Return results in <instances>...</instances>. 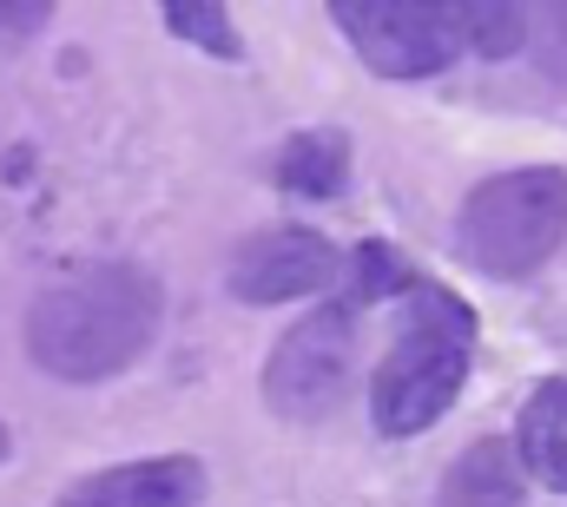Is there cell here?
I'll use <instances>...</instances> for the list:
<instances>
[{
    "label": "cell",
    "mask_w": 567,
    "mask_h": 507,
    "mask_svg": "<svg viewBox=\"0 0 567 507\" xmlns=\"http://www.w3.org/2000/svg\"><path fill=\"white\" fill-rule=\"evenodd\" d=\"M468 46L475 53H515L522 46V13L515 7H468Z\"/></svg>",
    "instance_id": "7c38bea8"
},
{
    "label": "cell",
    "mask_w": 567,
    "mask_h": 507,
    "mask_svg": "<svg viewBox=\"0 0 567 507\" xmlns=\"http://www.w3.org/2000/svg\"><path fill=\"white\" fill-rule=\"evenodd\" d=\"M390 283H396V257L383 251V245L357 251V297H383Z\"/></svg>",
    "instance_id": "4fadbf2b"
},
{
    "label": "cell",
    "mask_w": 567,
    "mask_h": 507,
    "mask_svg": "<svg viewBox=\"0 0 567 507\" xmlns=\"http://www.w3.org/2000/svg\"><path fill=\"white\" fill-rule=\"evenodd\" d=\"M343 172H350V145H343V132H297V138L278 152V185L310 192V198L343 192Z\"/></svg>",
    "instance_id": "30bf717a"
},
{
    "label": "cell",
    "mask_w": 567,
    "mask_h": 507,
    "mask_svg": "<svg viewBox=\"0 0 567 507\" xmlns=\"http://www.w3.org/2000/svg\"><path fill=\"white\" fill-rule=\"evenodd\" d=\"M0 462H7V428H0Z\"/></svg>",
    "instance_id": "5bb4252c"
},
{
    "label": "cell",
    "mask_w": 567,
    "mask_h": 507,
    "mask_svg": "<svg viewBox=\"0 0 567 507\" xmlns=\"http://www.w3.org/2000/svg\"><path fill=\"white\" fill-rule=\"evenodd\" d=\"M567 238V172L555 165H522L462 198L455 218V251L488 277H528Z\"/></svg>",
    "instance_id": "3957f363"
},
{
    "label": "cell",
    "mask_w": 567,
    "mask_h": 507,
    "mask_svg": "<svg viewBox=\"0 0 567 507\" xmlns=\"http://www.w3.org/2000/svg\"><path fill=\"white\" fill-rule=\"evenodd\" d=\"M343 270V257L330 251L317 231H265L251 238L245 251L231 257V290L245 303H284V297H310V290H330Z\"/></svg>",
    "instance_id": "8992f818"
},
{
    "label": "cell",
    "mask_w": 567,
    "mask_h": 507,
    "mask_svg": "<svg viewBox=\"0 0 567 507\" xmlns=\"http://www.w3.org/2000/svg\"><path fill=\"white\" fill-rule=\"evenodd\" d=\"M350 356H357V343H350V310H310L290 337L278 343V356H271V370H265V395H271V408L278 415H323V408H337V395H343V382H350Z\"/></svg>",
    "instance_id": "5b68a950"
},
{
    "label": "cell",
    "mask_w": 567,
    "mask_h": 507,
    "mask_svg": "<svg viewBox=\"0 0 567 507\" xmlns=\"http://www.w3.org/2000/svg\"><path fill=\"white\" fill-rule=\"evenodd\" d=\"M468 343H475V317L442 283H410L403 337L370 382L377 428L383 435H423L429 422H442L449 402L462 395V376H468Z\"/></svg>",
    "instance_id": "7a4b0ae2"
},
{
    "label": "cell",
    "mask_w": 567,
    "mask_h": 507,
    "mask_svg": "<svg viewBox=\"0 0 567 507\" xmlns=\"http://www.w3.org/2000/svg\"><path fill=\"white\" fill-rule=\"evenodd\" d=\"M165 20H172L185 40L212 46V53H238V33H231L225 7H192V0H172V7H165Z\"/></svg>",
    "instance_id": "8fae6325"
},
{
    "label": "cell",
    "mask_w": 567,
    "mask_h": 507,
    "mask_svg": "<svg viewBox=\"0 0 567 507\" xmlns=\"http://www.w3.org/2000/svg\"><path fill=\"white\" fill-rule=\"evenodd\" d=\"M350 46L383 80H429L455 53H468V7L442 0H337Z\"/></svg>",
    "instance_id": "277c9868"
},
{
    "label": "cell",
    "mask_w": 567,
    "mask_h": 507,
    "mask_svg": "<svg viewBox=\"0 0 567 507\" xmlns=\"http://www.w3.org/2000/svg\"><path fill=\"white\" fill-rule=\"evenodd\" d=\"M515 455L522 468L567 495V376H548L528 402H522V422H515Z\"/></svg>",
    "instance_id": "ba28073f"
},
{
    "label": "cell",
    "mask_w": 567,
    "mask_h": 507,
    "mask_svg": "<svg viewBox=\"0 0 567 507\" xmlns=\"http://www.w3.org/2000/svg\"><path fill=\"white\" fill-rule=\"evenodd\" d=\"M158 330V283L133 263L80 270L33 297L27 310V350L40 370L66 382L120 376Z\"/></svg>",
    "instance_id": "6da1fadb"
},
{
    "label": "cell",
    "mask_w": 567,
    "mask_h": 507,
    "mask_svg": "<svg viewBox=\"0 0 567 507\" xmlns=\"http://www.w3.org/2000/svg\"><path fill=\"white\" fill-rule=\"evenodd\" d=\"M435 507H522V455L515 442H475L442 475Z\"/></svg>",
    "instance_id": "9c48e42d"
},
{
    "label": "cell",
    "mask_w": 567,
    "mask_h": 507,
    "mask_svg": "<svg viewBox=\"0 0 567 507\" xmlns=\"http://www.w3.org/2000/svg\"><path fill=\"white\" fill-rule=\"evenodd\" d=\"M198 501H205V468L192 455L126 462V468L86 475L80 488L60 495V507H198Z\"/></svg>",
    "instance_id": "52a82bcc"
}]
</instances>
